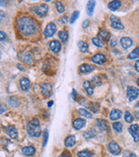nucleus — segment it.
<instances>
[{"mask_svg": "<svg viewBox=\"0 0 139 157\" xmlns=\"http://www.w3.org/2000/svg\"><path fill=\"white\" fill-rule=\"evenodd\" d=\"M17 27L22 35L24 36H31L36 32L37 25L33 18L25 16L17 20Z\"/></svg>", "mask_w": 139, "mask_h": 157, "instance_id": "1", "label": "nucleus"}, {"mask_svg": "<svg viewBox=\"0 0 139 157\" xmlns=\"http://www.w3.org/2000/svg\"><path fill=\"white\" fill-rule=\"evenodd\" d=\"M27 131L30 137H39L41 135V130L40 126V121L37 119H34L27 124Z\"/></svg>", "mask_w": 139, "mask_h": 157, "instance_id": "2", "label": "nucleus"}, {"mask_svg": "<svg viewBox=\"0 0 139 157\" xmlns=\"http://www.w3.org/2000/svg\"><path fill=\"white\" fill-rule=\"evenodd\" d=\"M139 96V88L133 86H129L127 88V99L132 101L137 99Z\"/></svg>", "mask_w": 139, "mask_h": 157, "instance_id": "3", "label": "nucleus"}, {"mask_svg": "<svg viewBox=\"0 0 139 157\" xmlns=\"http://www.w3.org/2000/svg\"><path fill=\"white\" fill-rule=\"evenodd\" d=\"M56 30H57L56 25L53 22H50L46 27V28L44 30V35H45V36L46 38H50V37H52V35L55 34Z\"/></svg>", "mask_w": 139, "mask_h": 157, "instance_id": "4", "label": "nucleus"}, {"mask_svg": "<svg viewBox=\"0 0 139 157\" xmlns=\"http://www.w3.org/2000/svg\"><path fill=\"white\" fill-rule=\"evenodd\" d=\"M108 149L110 151L111 154H113V156H118L121 153V148L119 147V145L114 142V141H112L109 143L108 144Z\"/></svg>", "mask_w": 139, "mask_h": 157, "instance_id": "5", "label": "nucleus"}, {"mask_svg": "<svg viewBox=\"0 0 139 157\" xmlns=\"http://www.w3.org/2000/svg\"><path fill=\"white\" fill-rule=\"evenodd\" d=\"M128 131L130 132V134L132 136L134 142L138 143L139 141V126L138 124H132L130 125V128L128 129Z\"/></svg>", "mask_w": 139, "mask_h": 157, "instance_id": "6", "label": "nucleus"}, {"mask_svg": "<svg viewBox=\"0 0 139 157\" xmlns=\"http://www.w3.org/2000/svg\"><path fill=\"white\" fill-rule=\"evenodd\" d=\"M41 91H42V94H43L44 96H46V97H50V96H52V87L51 83L44 82V83H41Z\"/></svg>", "mask_w": 139, "mask_h": 157, "instance_id": "7", "label": "nucleus"}, {"mask_svg": "<svg viewBox=\"0 0 139 157\" xmlns=\"http://www.w3.org/2000/svg\"><path fill=\"white\" fill-rule=\"evenodd\" d=\"M110 20H111V26L113 27V28L115 29H119V30H122L124 29V25L122 24L121 21L120 19L115 16H111L110 17Z\"/></svg>", "mask_w": 139, "mask_h": 157, "instance_id": "8", "label": "nucleus"}, {"mask_svg": "<svg viewBox=\"0 0 139 157\" xmlns=\"http://www.w3.org/2000/svg\"><path fill=\"white\" fill-rule=\"evenodd\" d=\"M48 12V5L46 4H41L40 6H38L36 9H35V13L39 16V17H45Z\"/></svg>", "mask_w": 139, "mask_h": 157, "instance_id": "9", "label": "nucleus"}, {"mask_svg": "<svg viewBox=\"0 0 139 157\" xmlns=\"http://www.w3.org/2000/svg\"><path fill=\"white\" fill-rule=\"evenodd\" d=\"M92 61L97 64H103L106 61V57L101 53H97L92 57Z\"/></svg>", "mask_w": 139, "mask_h": 157, "instance_id": "10", "label": "nucleus"}, {"mask_svg": "<svg viewBox=\"0 0 139 157\" xmlns=\"http://www.w3.org/2000/svg\"><path fill=\"white\" fill-rule=\"evenodd\" d=\"M96 69V67L93 65V64H83L80 65L79 67V71L83 74H85V73H89L91 71Z\"/></svg>", "mask_w": 139, "mask_h": 157, "instance_id": "11", "label": "nucleus"}, {"mask_svg": "<svg viewBox=\"0 0 139 157\" xmlns=\"http://www.w3.org/2000/svg\"><path fill=\"white\" fill-rule=\"evenodd\" d=\"M73 128L75 130H81L82 128H83L86 125V120L83 119H77L73 121Z\"/></svg>", "mask_w": 139, "mask_h": 157, "instance_id": "12", "label": "nucleus"}, {"mask_svg": "<svg viewBox=\"0 0 139 157\" xmlns=\"http://www.w3.org/2000/svg\"><path fill=\"white\" fill-rule=\"evenodd\" d=\"M49 47L53 52H59L61 50V43L58 40H54L49 43Z\"/></svg>", "mask_w": 139, "mask_h": 157, "instance_id": "13", "label": "nucleus"}, {"mask_svg": "<svg viewBox=\"0 0 139 157\" xmlns=\"http://www.w3.org/2000/svg\"><path fill=\"white\" fill-rule=\"evenodd\" d=\"M6 132L8 133V135L10 137L11 139H16V138H17V130L13 125H9V126H7V127H6Z\"/></svg>", "mask_w": 139, "mask_h": 157, "instance_id": "14", "label": "nucleus"}, {"mask_svg": "<svg viewBox=\"0 0 139 157\" xmlns=\"http://www.w3.org/2000/svg\"><path fill=\"white\" fill-rule=\"evenodd\" d=\"M22 153L25 156H32L35 154V148L33 146H27L22 148Z\"/></svg>", "mask_w": 139, "mask_h": 157, "instance_id": "15", "label": "nucleus"}, {"mask_svg": "<svg viewBox=\"0 0 139 157\" xmlns=\"http://www.w3.org/2000/svg\"><path fill=\"white\" fill-rule=\"evenodd\" d=\"M120 44H121L123 48L127 49V48H129L132 46L133 41H132V40L130 39V37H122L121 40H120Z\"/></svg>", "mask_w": 139, "mask_h": 157, "instance_id": "16", "label": "nucleus"}, {"mask_svg": "<svg viewBox=\"0 0 139 157\" xmlns=\"http://www.w3.org/2000/svg\"><path fill=\"white\" fill-rule=\"evenodd\" d=\"M110 119L113 121H116L122 117V112L119 109H113V111L110 113Z\"/></svg>", "mask_w": 139, "mask_h": 157, "instance_id": "17", "label": "nucleus"}, {"mask_svg": "<svg viewBox=\"0 0 139 157\" xmlns=\"http://www.w3.org/2000/svg\"><path fill=\"white\" fill-rule=\"evenodd\" d=\"M20 86L23 91H27L30 87V81L27 77H22L20 80Z\"/></svg>", "mask_w": 139, "mask_h": 157, "instance_id": "18", "label": "nucleus"}, {"mask_svg": "<svg viewBox=\"0 0 139 157\" xmlns=\"http://www.w3.org/2000/svg\"><path fill=\"white\" fill-rule=\"evenodd\" d=\"M83 86V88L85 89V91L87 92V94L88 96H92L94 94V88L92 86V84L90 83V82L84 81Z\"/></svg>", "mask_w": 139, "mask_h": 157, "instance_id": "19", "label": "nucleus"}, {"mask_svg": "<svg viewBox=\"0 0 139 157\" xmlns=\"http://www.w3.org/2000/svg\"><path fill=\"white\" fill-rule=\"evenodd\" d=\"M76 144V137L75 136H69L64 140V145L67 148H71Z\"/></svg>", "mask_w": 139, "mask_h": 157, "instance_id": "20", "label": "nucleus"}, {"mask_svg": "<svg viewBox=\"0 0 139 157\" xmlns=\"http://www.w3.org/2000/svg\"><path fill=\"white\" fill-rule=\"evenodd\" d=\"M96 124L101 131H106L108 129V124L105 119H98Z\"/></svg>", "mask_w": 139, "mask_h": 157, "instance_id": "21", "label": "nucleus"}, {"mask_svg": "<svg viewBox=\"0 0 139 157\" xmlns=\"http://www.w3.org/2000/svg\"><path fill=\"white\" fill-rule=\"evenodd\" d=\"M121 6V1L119 0H114V1H111L109 4H108V8L113 10V11H115L118 9H119Z\"/></svg>", "mask_w": 139, "mask_h": 157, "instance_id": "22", "label": "nucleus"}, {"mask_svg": "<svg viewBox=\"0 0 139 157\" xmlns=\"http://www.w3.org/2000/svg\"><path fill=\"white\" fill-rule=\"evenodd\" d=\"M95 6H96V2H95V1L90 0V1H88V2L86 9H87V14L89 16V17H91V16L93 15V13H94V9H95Z\"/></svg>", "mask_w": 139, "mask_h": 157, "instance_id": "23", "label": "nucleus"}, {"mask_svg": "<svg viewBox=\"0 0 139 157\" xmlns=\"http://www.w3.org/2000/svg\"><path fill=\"white\" fill-rule=\"evenodd\" d=\"M96 131L95 129H88L83 133V137L85 139H91L94 137H96Z\"/></svg>", "mask_w": 139, "mask_h": 157, "instance_id": "24", "label": "nucleus"}, {"mask_svg": "<svg viewBox=\"0 0 139 157\" xmlns=\"http://www.w3.org/2000/svg\"><path fill=\"white\" fill-rule=\"evenodd\" d=\"M68 33L65 30H61L60 32L59 33V37L60 39V41L64 44H66L67 41H68Z\"/></svg>", "mask_w": 139, "mask_h": 157, "instance_id": "25", "label": "nucleus"}, {"mask_svg": "<svg viewBox=\"0 0 139 157\" xmlns=\"http://www.w3.org/2000/svg\"><path fill=\"white\" fill-rule=\"evenodd\" d=\"M23 61L25 62L28 64H31L33 63V56L29 52H24V56H23Z\"/></svg>", "mask_w": 139, "mask_h": 157, "instance_id": "26", "label": "nucleus"}, {"mask_svg": "<svg viewBox=\"0 0 139 157\" xmlns=\"http://www.w3.org/2000/svg\"><path fill=\"white\" fill-rule=\"evenodd\" d=\"M92 42L94 43L95 46H96L97 47H103L104 46V41L102 39L99 38V37H94L92 39Z\"/></svg>", "mask_w": 139, "mask_h": 157, "instance_id": "27", "label": "nucleus"}, {"mask_svg": "<svg viewBox=\"0 0 139 157\" xmlns=\"http://www.w3.org/2000/svg\"><path fill=\"white\" fill-rule=\"evenodd\" d=\"M139 58V46L136 47L132 52H130L128 55V59H138Z\"/></svg>", "mask_w": 139, "mask_h": 157, "instance_id": "28", "label": "nucleus"}, {"mask_svg": "<svg viewBox=\"0 0 139 157\" xmlns=\"http://www.w3.org/2000/svg\"><path fill=\"white\" fill-rule=\"evenodd\" d=\"M99 35H101V37H102L106 41H108L110 40V33H108L106 29H100Z\"/></svg>", "mask_w": 139, "mask_h": 157, "instance_id": "29", "label": "nucleus"}, {"mask_svg": "<svg viewBox=\"0 0 139 157\" xmlns=\"http://www.w3.org/2000/svg\"><path fill=\"white\" fill-rule=\"evenodd\" d=\"M77 46H78L79 49H80L83 52H85L88 51V43H86L85 41H78V43H77Z\"/></svg>", "mask_w": 139, "mask_h": 157, "instance_id": "30", "label": "nucleus"}, {"mask_svg": "<svg viewBox=\"0 0 139 157\" xmlns=\"http://www.w3.org/2000/svg\"><path fill=\"white\" fill-rule=\"evenodd\" d=\"M78 113L80 114V115H82V116H83V117H85V118H87V119H92V118H93L91 113H89L86 109L80 108L78 110Z\"/></svg>", "mask_w": 139, "mask_h": 157, "instance_id": "31", "label": "nucleus"}, {"mask_svg": "<svg viewBox=\"0 0 139 157\" xmlns=\"http://www.w3.org/2000/svg\"><path fill=\"white\" fill-rule=\"evenodd\" d=\"M113 128L118 133H121L123 131V124L120 122H115L113 124Z\"/></svg>", "mask_w": 139, "mask_h": 157, "instance_id": "32", "label": "nucleus"}, {"mask_svg": "<svg viewBox=\"0 0 139 157\" xmlns=\"http://www.w3.org/2000/svg\"><path fill=\"white\" fill-rule=\"evenodd\" d=\"M79 15H80V12H79L78 10H76V11H74L73 12V14H72V16H71V17L70 19V23H74L75 22V21L78 18Z\"/></svg>", "mask_w": 139, "mask_h": 157, "instance_id": "33", "label": "nucleus"}, {"mask_svg": "<svg viewBox=\"0 0 139 157\" xmlns=\"http://www.w3.org/2000/svg\"><path fill=\"white\" fill-rule=\"evenodd\" d=\"M125 121L127 123H132L133 120H134V118H133V116L131 115L130 112L127 111L125 114Z\"/></svg>", "mask_w": 139, "mask_h": 157, "instance_id": "34", "label": "nucleus"}, {"mask_svg": "<svg viewBox=\"0 0 139 157\" xmlns=\"http://www.w3.org/2000/svg\"><path fill=\"white\" fill-rule=\"evenodd\" d=\"M77 156H78V157H93L92 155H91V153L89 151H88V150L80 151V152H78Z\"/></svg>", "mask_w": 139, "mask_h": 157, "instance_id": "35", "label": "nucleus"}, {"mask_svg": "<svg viewBox=\"0 0 139 157\" xmlns=\"http://www.w3.org/2000/svg\"><path fill=\"white\" fill-rule=\"evenodd\" d=\"M56 8H57V10H58V12L59 13H63V12H64V5H63V4L61 3V2H56Z\"/></svg>", "mask_w": 139, "mask_h": 157, "instance_id": "36", "label": "nucleus"}, {"mask_svg": "<svg viewBox=\"0 0 139 157\" xmlns=\"http://www.w3.org/2000/svg\"><path fill=\"white\" fill-rule=\"evenodd\" d=\"M123 157H137L136 154L130 150H125L123 154Z\"/></svg>", "mask_w": 139, "mask_h": 157, "instance_id": "37", "label": "nucleus"}, {"mask_svg": "<svg viewBox=\"0 0 139 157\" xmlns=\"http://www.w3.org/2000/svg\"><path fill=\"white\" fill-rule=\"evenodd\" d=\"M48 137H49V134H48V131H47V130H45V131H44L43 147H46V143H47V141H48Z\"/></svg>", "mask_w": 139, "mask_h": 157, "instance_id": "38", "label": "nucleus"}, {"mask_svg": "<svg viewBox=\"0 0 139 157\" xmlns=\"http://www.w3.org/2000/svg\"><path fill=\"white\" fill-rule=\"evenodd\" d=\"M67 20H68V18H67L66 16H64V17H62L60 18V22L62 23H64V24L67 22Z\"/></svg>", "mask_w": 139, "mask_h": 157, "instance_id": "39", "label": "nucleus"}, {"mask_svg": "<svg viewBox=\"0 0 139 157\" xmlns=\"http://www.w3.org/2000/svg\"><path fill=\"white\" fill-rule=\"evenodd\" d=\"M0 35H1V41H4V40L6 39V35H5V33L4 31H1Z\"/></svg>", "mask_w": 139, "mask_h": 157, "instance_id": "40", "label": "nucleus"}, {"mask_svg": "<svg viewBox=\"0 0 139 157\" xmlns=\"http://www.w3.org/2000/svg\"><path fill=\"white\" fill-rule=\"evenodd\" d=\"M6 110H7L6 106H5L4 104L1 105V114H4V112H6Z\"/></svg>", "mask_w": 139, "mask_h": 157, "instance_id": "41", "label": "nucleus"}, {"mask_svg": "<svg viewBox=\"0 0 139 157\" xmlns=\"http://www.w3.org/2000/svg\"><path fill=\"white\" fill-rule=\"evenodd\" d=\"M88 23H89V21L88 20H85L83 23V28H86L88 26Z\"/></svg>", "mask_w": 139, "mask_h": 157, "instance_id": "42", "label": "nucleus"}, {"mask_svg": "<svg viewBox=\"0 0 139 157\" xmlns=\"http://www.w3.org/2000/svg\"><path fill=\"white\" fill-rule=\"evenodd\" d=\"M135 69H136V70L138 72H139V60H138V61L136 62V64H135Z\"/></svg>", "mask_w": 139, "mask_h": 157, "instance_id": "43", "label": "nucleus"}, {"mask_svg": "<svg viewBox=\"0 0 139 157\" xmlns=\"http://www.w3.org/2000/svg\"><path fill=\"white\" fill-rule=\"evenodd\" d=\"M17 68H19V69H20V70H24V69H23V68L22 67V65H21V64H17Z\"/></svg>", "mask_w": 139, "mask_h": 157, "instance_id": "44", "label": "nucleus"}, {"mask_svg": "<svg viewBox=\"0 0 139 157\" xmlns=\"http://www.w3.org/2000/svg\"><path fill=\"white\" fill-rule=\"evenodd\" d=\"M59 157H70L69 155H66V154H64V155H61Z\"/></svg>", "mask_w": 139, "mask_h": 157, "instance_id": "45", "label": "nucleus"}, {"mask_svg": "<svg viewBox=\"0 0 139 157\" xmlns=\"http://www.w3.org/2000/svg\"><path fill=\"white\" fill-rule=\"evenodd\" d=\"M53 104V101H49V102H48V106H50V107H51V106H52V105Z\"/></svg>", "mask_w": 139, "mask_h": 157, "instance_id": "46", "label": "nucleus"}, {"mask_svg": "<svg viewBox=\"0 0 139 157\" xmlns=\"http://www.w3.org/2000/svg\"><path fill=\"white\" fill-rule=\"evenodd\" d=\"M138 84L139 85V77H138Z\"/></svg>", "mask_w": 139, "mask_h": 157, "instance_id": "47", "label": "nucleus"}, {"mask_svg": "<svg viewBox=\"0 0 139 157\" xmlns=\"http://www.w3.org/2000/svg\"><path fill=\"white\" fill-rule=\"evenodd\" d=\"M137 106H139V101L138 102V104H137Z\"/></svg>", "mask_w": 139, "mask_h": 157, "instance_id": "48", "label": "nucleus"}]
</instances>
